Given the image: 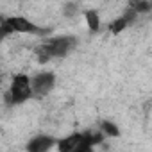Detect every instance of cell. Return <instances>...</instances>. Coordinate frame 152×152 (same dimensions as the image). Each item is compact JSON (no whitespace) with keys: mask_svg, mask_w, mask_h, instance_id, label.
Returning a JSON list of instances; mask_svg holds the SVG:
<instances>
[{"mask_svg":"<svg viewBox=\"0 0 152 152\" xmlns=\"http://www.w3.org/2000/svg\"><path fill=\"white\" fill-rule=\"evenodd\" d=\"M52 145H54V140L52 138H48V136H38V138H34L27 145V148L31 152H43V150H48Z\"/></svg>","mask_w":152,"mask_h":152,"instance_id":"obj_6","label":"cell"},{"mask_svg":"<svg viewBox=\"0 0 152 152\" xmlns=\"http://www.w3.org/2000/svg\"><path fill=\"white\" fill-rule=\"evenodd\" d=\"M54 75L52 73H38L36 77L32 79V91L36 93V95H47L50 90H52V86H54Z\"/></svg>","mask_w":152,"mask_h":152,"instance_id":"obj_4","label":"cell"},{"mask_svg":"<svg viewBox=\"0 0 152 152\" xmlns=\"http://www.w3.org/2000/svg\"><path fill=\"white\" fill-rule=\"evenodd\" d=\"M70 13L72 15L75 13V6H66V15H70Z\"/></svg>","mask_w":152,"mask_h":152,"instance_id":"obj_11","label":"cell"},{"mask_svg":"<svg viewBox=\"0 0 152 152\" xmlns=\"http://www.w3.org/2000/svg\"><path fill=\"white\" fill-rule=\"evenodd\" d=\"M84 18H86V23H88V27H90V31H93V32H97L99 29H100V18H99V15H97V11H86L84 13Z\"/></svg>","mask_w":152,"mask_h":152,"instance_id":"obj_7","label":"cell"},{"mask_svg":"<svg viewBox=\"0 0 152 152\" xmlns=\"http://www.w3.org/2000/svg\"><path fill=\"white\" fill-rule=\"evenodd\" d=\"M57 148L61 152H72V150H88L84 143V134H72L57 143Z\"/></svg>","mask_w":152,"mask_h":152,"instance_id":"obj_5","label":"cell"},{"mask_svg":"<svg viewBox=\"0 0 152 152\" xmlns=\"http://www.w3.org/2000/svg\"><path fill=\"white\" fill-rule=\"evenodd\" d=\"M127 23H129V20L124 16V18H118V20H115L111 25H109V31L113 32V34H118V32H122L125 27H127Z\"/></svg>","mask_w":152,"mask_h":152,"instance_id":"obj_9","label":"cell"},{"mask_svg":"<svg viewBox=\"0 0 152 152\" xmlns=\"http://www.w3.org/2000/svg\"><path fill=\"white\" fill-rule=\"evenodd\" d=\"M102 131L109 136H118V129L116 125H113L111 122H102Z\"/></svg>","mask_w":152,"mask_h":152,"instance_id":"obj_10","label":"cell"},{"mask_svg":"<svg viewBox=\"0 0 152 152\" xmlns=\"http://www.w3.org/2000/svg\"><path fill=\"white\" fill-rule=\"evenodd\" d=\"M131 9H134L136 13H148L150 9H152V6H150V2L148 0H131Z\"/></svg>","mask_w":152,"mask_h":152,"instance_id":"obj_8","label":"cell"},{"mask_svg":"<svg viewBox=\"0 0 152 152\" xmlns=\"http://www.w3.org/2000/svg\"><path fill=\"white\" fill-rule=\"evenodd\" d=\"M32 81L23 73L15 75V79L11 83V97H13V104H20L23 100H27L32 95Z\"/></svg>","mask_w":152,"mask_h":152,"instance_id":"obj_2","label":"cell"},{"mask_svg":"<svg viewBox=\"0 0 152 152\" xmlns=\"http://www.w3.org/2000/svg\"><path fill=\"white\" fill-rule=\"evenodd\" d=\"M73 45H75V41H73L72 38H68V36L45 41L43 45H39V47L36 48L38 61H39V63H47V61L52 59V57H63V56H66V54L73 48Z\"/></svg>","mask_w":152,"mask_h":152,"instance_id":"obj_1","label":"cell"},{"mask_svg":"<svg viewBox=\"0 0 152 152\" xmlns=\"http://www.w3.org/2000/svg\"><path fill=\"white\" fill-rule=\"evenodd\" d=\"M13 31L15 32H23V34H43L45 31L36 27L32 22H29L27 18H22V16H13V18H7Z\"/></svg>","mask_w":152,"mask_h":152,"instance_id":"obj_3","label":"cell"}]
</instances>
